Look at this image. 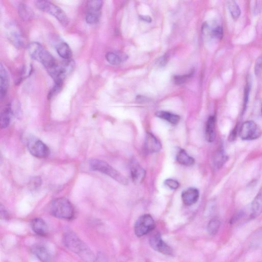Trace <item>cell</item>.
<instances>
[{
  "mask_svg": "<svg viewBox=\"0 0 262 262\" xmlns=\"http://www.w3.org/2000/svg\"><path fill=\"white\" fill-rule=\"evenodd\" d=\"M28 51L32 59L41 63L45 67L52 78L56 75L60 64L40 44L37 42L31 43L28 46Z\"/></svg>",
  "mask_w": 262,
  "mask_h": 262,
  "instance_id": "obj_1",
  "label": "cell"
},
{
  "mask_svg": "<svg viewBox=\"0 0 262 262\" xmlns=\"http://www.w3.org/2000/svg\"><path fill=\"white\" fill-rule=\"evenodd\" d=\"M65 246L78 255L85 262H95V256L91 249L74 233L66 232L63 237Z\"/></svg>",
  "mask_w": 262,
  "mask_h": 262,
  "instance_id": "obj_2",
  "label": "cell"
},
{
  "mask_svg": "<svg viewBox=\"0 0 262 262\" xmlns=\"http://www.w3.org/2000/svg\"><path fill=\"white\" fill-rule=\"evenodd\" d=\"M50 211L54 217L66 220H72L75 215L73 205L65 198H57L53 200L50 205Z\"/></svg>",
  "mask_w": 262,
  "mask_h": 262,
  "instance_id": "obj_3",
  "label": "cell"
},
{
  "mask_svg": "<svg viewBox=\"0 0 262 262\" xmlns=\"http://www.w3.org/2000/svg\"><path fill=\"white\" fill-rule=\"evenodd\" d=\"M90 166L93 170L103 173L121 185H126L128 183L124 176L105 162L92 160L90 162Z\"/></svg>",
  "mask_w": 262,
  "mask_h": 262,
  "instance_id": "obj_4",
  "label": "cell"
},
{
  "mask_svg": "<svg viewBox=\"0 0 262 262\" xmlns=\"http://www.w3.org/2000/svg\"><path fill=\"white\" fill-rule=\"evenodd\" d=\"M36 7L40 11L47 13L55 17L64 27L69 24V19L65 12L59 7L47 1H37Z\"/></svg>",
  "mask_w": 262,
  "mask_h": 262,
  "instance_id": "obj_5",
  "label": "cell"
},
{
  "mask_svg": "<svg viewBox=\"0 0 262 262\" xmlns=\"http://www.w3.org/2000/svg\"><path fill=\"white\" fill-rule=\"evenodd\" d=\"M156 227L153 217L149 214L140 217L135 225V233L138 237H143L152 231Z\"/></svg>",
  "mask_w": 262,
  "mask_h": 262,
  "instance_id": "obj_6",
  "label": "cell"
},
{
  "mask_svg": "<svg viewBox=\"0 0 262 262\" xmlns=\"http://www.w3.org/2000/svg\"><path fill=\"white\" fill-rule=\"evenodd\" d=\"M27 146L30 153L37 158H46L50 154L47 146L36 138H30L27 141Z\"/></svg>",
  "mask_w": 262,
  "mask_h": 262,
  "instance_id": "obj_7",
  "label": "cell"
},
{
  "mask_svg": "<svg viewBox=\"0 0 262 262\" xmlns=\"http://www.w3.org/2000/svg\"><path fill=\"white\" fill-rule=\"evenodd\" d=\"M261 131L257 124L253 121H247L243 123L239 135L244 141H252L258 139Z\"/></svg>",
  "mask_w": 262,
  "mask_h": 262,
  "instance_id": "obj_8",
  "label": "cell"
},
{
  "mask_svg": "<svg viewBox=\"0 0 262 262\" xmlns=\"http://www.w3.org/2000/svg\"><path fill=\"white\" fill-rule=\"evenodd\" d=\"M102 6V2L100 0H93L87 3L85 18L87 23L94 24L99 21Z\"/></svg>",
  "mask_w": 262,
  "mask_h": 262,
  "instance_id": "obj_9",
  "label": "cell"
},
{
  "mask_svg": "<svg viewBox=\"0 0 262 262\" xmlns=\"http://www.w3.org/2000/svg\"><path fill=\"white\" fill-rule=\"evenodd\" d=\"M149 244L153 249L163 254L170 255L173 253V249L163 240L159 232H155L150 236Z\"/></svg>",
  "mask_w": 262,
  "mask_h": 262,
  "instance_id": "obj_10",
  "label": "cell"
},
{
  "mask_svg": "<svg viewBox=\"0 0 262 262\" xmlns=\"http://www.w3.org/2000/svg\"><path fill=\"white\" fill-rule=\"evenodd\" d=\"M130 169L134 182L137 185L142 183L146 175L145 170L134 160L130 163Z\"/></svg>",
  "mask_w": 262,
  "mask_h": 262,
  "instance_id": "obj_11",
  "label": "cell"
},
{
  "mask_svg": "<svg viewBox=\"0 0 262 262\" xmlns=\"http://www.w3.org/2000/svg\"><path fill=\"white\" fill-rule=\"evenodd\" d=\"M8 31V37L10 41L16 47H21L23 46V38L17 27L12 24L9 26Z\"/></svg>",
  "mask_w": 262,
  "mask_h": 262,
  "instance_id": "obj_12",
  "label": "cell"
},
{
  "mask_svg": "<svg viewBox=\"0 0 262 262\" xmlns=\"http://www.w3.org/2000/svg\"><path fill=\"white\" fill-rule=\"evenodd\" d=\"M9 77L8 73L4 65L0 64V98L5 97L9 88Z\"/></svg>",
  "mask_w": 262,
  "mask_h": 262,
  "instance_id": "obj_13",
  "label": "cell"
},
{
  "mask_svg": "<svg viewBox=\"0 0 262 262\" xmlns=\"http://www.w3.org/2000/svg\"><path fill=\"white\" fill-rule=\"evenodd\" d=\"M145 147L147 151L150 153H158L161 150L162 148L160 142L151 133L147 135Z\"/></svg>",
  "mask_w": 262,
  "mask_h": 262,
  "instance_id": "obj_14",
  "label": "cell"
},
{
  "mask_svg": "<svg viewBox=\"0 0 262 262\" xmlns=\"http://www.w3.org/2000/svg\"><path fill=\"white\" fill-rule=\"evenodd\" d=\"M181 197L183 202L186 205H192L198 201L199 192L195 188H190L183 192Z\"/></svg>",
  "mask_w": 262,
  "mask_h": 262,
  "instance_id": "obj_15",
  "label": "cell"
},
{
  "mask_svg": "<svg viewBox=\"0 0 262 262\" xmlns=\"http://www.w3.org/2000/svg\"><path fill=\"white\" fill-rule=\"evenodd\" d=\"M34 232L41 237H46L48 233V227L46 223L41 218L34 219L31 222Z\"/></svg>",
  "mask_w": 262,
  "mask_h": 262,
  "instance_id": "obj_16",
  "label": "cell"
},
{
  "mask_svg": "<svg viewBox=\"0 0 262 262\" xmlns=\"http://www.w3.org/2000/svg\"><path fill=\"white\" fill-rule=\"evenodd\" d=\"M205 138L209 143L213 142L216 139V118L210 116L207 121L205 128Z\"/></svg>",
  "mask_w": 262,
  "mask_h": 262,
  "instance_id": "obj_17",
  "label": "cell"
},
{
  "mask_svg": "<svg viewBox=\"0 0 262 262\" xmlns=\"http://www.w3.org/2000/svg\"><path fill=\"white\" fill-rule=\"evenodd\" d=\"M262 213V190L257 194L250 206V217L255 218Z\"/></svg>",
  "mask_w": 262,
  "mask_h": 262,
  "instance_id": "obj_18",
  "label": "cell"
},
{
  "mask_svg": "<svg viewBox=\"0 0 262 262\" xmlns=\"http://www.w3.org/2000/svg\"><path fill=\"white\" fill-rule=\"evenodd\" d=\"M32 251L36 256L42 262H49L50 254L48 249L42 245H37L33 247Z\"/></svg>",
  "mask_w": 262,
  "mask_h": 262,
  "instance_id": "obj_19",
  "label": "cell"
},
{
  "mask_svg": "<svg viewBox=\"0 0 262 262\" xmlns=\"http://www.w3.org/2000/svg\"><path fill=\"white\" fill-rule=\"evenodd\" d=\"M13 113L11 105H8L2 111L0 116V125L2 128H6L9 125Z\"/></svg>",
  "mask_w": 262,
  "mask_h": 262,
  "instance_id": "obj_20",
  "label": "cell"
},
{
  "mask_svg": "<svg viewBox=\"0 0 262 262\" xmlns=\"http://www.w3.org/2000/svg\"><path fill=\"white\" fill-rule=\"evenodd\" d=\"M155 115L157 117L164 119L174 125L178 124L180 120L179 116L167 111H159L156 113Z\"/></svg>",
  "mask_w": 262,
  "mask_h": 262,
  "instance_id": "obj_21",
  "label": "cell"
},
{
  "mask_svg": "<svg viewBox=\"0 0 262 262\" xmlns=\"http://www.w3.org/2000/svg\"><path fill=\"white\" fill-rule=\"evenodd\" d=\"M176 159L178 163L185 166H191L195 163L194 159L183 149L179 151Z\"/></svg>",
  "mask_w": 262,
  "mask_h": 262,
  "instance_id": "obj_22",
  "label": "cell"
},
{
  "mask_svg": "<svg viewBox=\"0 0 262 262\" xmlns=\"http://www.w3.org/2000/svg\"><path fill=\"white\" fill-rule=\"evenodd\" d=\"M57 51L61 58L67 61L69 60L72 56V53L69 46L65 42L61 43L57 45Z\"/></svg>",
  "mask_w": 262,
  "mask_h": 262,
  "instance_id": "obj_23",
  "label": "cell"
},
{
  "mask_svg": "<svg viewBox=\"0 0 262 262\" xmlns=\"http://www.w3.org/2000/svg\"><path fill=\"white\" fill-rule=\"evenodd\" d=\"M227 7L232 18L237 20L241 14L240 8L237 3L234 1H228Z\"/></svg>",
  "mask_w": 262,
  "mask_h": 262,
  "instance_id": "obj_24",
  "label": "cell"
},
{
  "mask_svg": "<svg viewBox=\"0 0 262 262\" xmlns=\"http://www.w3.org/2000/svg\"><path fill=\"white\" fill-rule=\"evenodd\" d=\"M220 225L221 222L219 219L216 218L212 219L207 225V229L208 233L211 235L216 234L220 229Z\"/></svg>",
  "mask_w": 262,
  "mask_h": 262,
  "instance_id": "obj_25",
  "label": "cell"
},
{
  "mask_svg": "<svg viewBox=\"0 0 262 262\" xmlns=\"http://www.w3.org/2000/svg\"><path fill=\"white\" fill-rule=\"evenodd\" d=\"M125 57L120 56L117 54L112 52L108 53L106 55V58L107 61L111 64L113 65H117L124 60Z\"/></svg>",
  "mask_w": 262,
  "mask_h": 262,
  "instance_id": "obj_26",
  "label": "cell"
},
{
  "mask_svg": "<svg viewBox=\"0 0 262 262\" xmlns=\"http://www.w3.org/2000/svg\"><path fill=\"white\" fill-rule=\"evenodd\" d=\"M227 157L224 153L220 151H218L214 157V164L217 168H220L226 163Z\"/></svg>",
  "mask_w": 262,
  "mask_h": 262,
  "instance_id": "obj_27",
  "label": "cell"
},
{
  "mask_svg": "<svg viewBox=\"0 0 262 262\" xmlns=\"http://www.w3.org/2000/svg\"><path fill=\"white\" fill-rule=\"evenodd\" d=\"M194 72H191L188 74L183 75H176L174 77V83L177 85H181L188 81L193 76Z\"/></svg>",
  "mask_w": 262,
  "mask_h": 262,
  "instance_id": "obj_28",
  "label": "cell"
},
{
  "mask_svg": "<svg viewBox=\"0 0 262 262\" xmlns=\"http://www.w3.org/2000/svg\"><path fill=\"white\" fill-rule=\"evenodd\" d=\"M20 17L24 20H28L32 17V12L26 6L21 5L19 8Z\"/></svg>",
  "mask_w": 262,
  "mask_h": 262,
  "instance_id": "obj_29",
  "label": "cell"
},
{
  "mask_svg": "<svg viewBox=\"0 0 262 262\" xmlns=\"http://www.w3.org/2000/svg\"><path fill=\"white\" fill-rule=\"evenodd\" d=\"M211 35L214 38L221 40L223 35V29L220 26L214 28L211 31Z\"/></svg>",
  "mask_w": 262,
  "mask_h": 262,
  "instance_id": "obj_30",
  "label": "cell"
},
{
  "mask_svg": "<svg viewBox=\"0 0 262 262\" xmlns=\"http://www.w3.org/2000/svg\"><path fill=\"white\" fill-rule=\"evenodd\" d=\"M42 185V180L38 177L33 178L30 182V188L32 190L38 189Z\"/></svg>",
  "mask_w": 262,
  "mask_h": 262,
  "instance_id": "obj_31",
  "label": "cell"
},
{
  "mask_svg": "<svg viewBox=\"0 0 262 262\" xmlns=\"http://www.w3.org/2000/svg\"><path fill=\"white\" fill-rule=\"evenodd\" d=\"M254 69L256 75L260 76L262 75V55L257 59Z\"/></svg>",
  "mask_w": 262,
  "mask_h": 262,
  "instance_id": "obj_32",
  "label": "cell"
},
{
  "mask_svg": "<svg viewBox=\"0 0 262 262\" xmlns=\"http://www.w3.org/2000/svg\"><path fill=\"white\" fill-rule=\"evenodd\" d=\"M165 185L170 189L176 190L179 187V182L173 179H168L165 181Z\"/></svg>",
  "mask_w": 262,
  "mask_h": 262,
  "instance_id": "obj_33",
  "label": "cell"
},
{
  "mask_svg": "<svg viewBox=\"0 0 262 262\" xmlns=\"http://www.w3.org/2000/svg\"><path fill=\"white\" fill-rule=\"evenodd\" d=\"M250 85L249 84H247L246 85V87L245 97H244V110L246 107V106H247L248 101L249 91H250Z\"/></svg>",
  "mask_w": 262,
  "mask_h": 262,
  "instance_id": "obj_34",
  "label": "cell"
},
{
  "mask_svg": "<svg viewBox=\"0 0 262 262\" xmlns=\"http://www.w3.org/2000/svg\"><path fill=\"white\" fill-rule=\"evenodd\" d=\"M262 10V2L257 1L255 2L254 7V13L255 15H258L260 13Z\"/></svg>",
  "mask_w": 262,
  "mask_h": 262,
  "instance_id": "obj_35",
  "label": "cell"
},
{
  "mask_svg": "<svg viewBox=\"0 0 262 262\" xmlns=\"http://www.w3.org/2000/svg\"><path fill=\"white\" fill-rule=\"evenodd\" d=\"M0 210H1V217L2 218H4L6 219L8 218L9 215L5 208L4 207L3 205H1V207H0Z\"/></svg>",
  "mask_w": 262,
  "mask_h": 262,
  "instance_id": "obj_36",
  "label": "cell"
},
{
  "mask_svg": "<svg viewBox=\"0 0 262 262\" xmlns=\"http://www.w3.org/2000/svg\"><path fill=\"white\" fill-rule=\"evenodd\" d=\"M237 134V128L235 127V128L233 129L232 132L230 134V136L229 137V140H230V141H234V140L236 138Z\"/></svg>",
  "mask_w": 262,
  "mask_h": 262,
  "instance_id": "obj_37",
  "label": "cell"
},
{
  "mask_svg": "<svg viewBox=\"0 0 262 262\" xmlns=\"http://www.w3.org/2000/svg\"><path fill=\"white\" fill-rule=\"evenodd\" d=\"M167 59H168V58L166 56L162 57V58L161 59L160 61V66H165L168 61Z\"/></svg>",
  "mask_w": 262,
  "mask_h": 262,
  "instance_id": "obj_38",
  "label": "cell"
},
{
  "mask_svg": "<svg viewBox=\"0 0 262 262\" xmlns=\"http://www.w3.org/2000/svg\"><path fill=\"white\" fill-rule=\"evenodd\" d=\"M140 18L142 20H143L144 21L147 22L148 23H150L152 21V19L150 17L147 16H140Z\"/></svg>",
  "mask_w": 262,
  "mask_h": 262,
  "instance_id": "obj_39",
  "label": "cell"
},
{
  "mask_svg": "<svg viewBox=\"0 0 262 262\" xmlns=\"http://www.w3.org/2000/svg\"><path fill=\"white\" fill-rule=\"evenodd\" d=\"M261 112H262V100H261Z\"/></svg>",
  "mask_w": 262,
  "mask_h": 262,
  "instance_id": "obj_40",
  "label": "cell"
}]
</instances>
